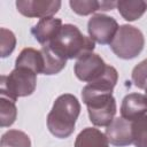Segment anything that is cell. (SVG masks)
Here are the masks:
<instances>
[{
	"instance_id": "7a4b0ae2",
	"label": "cell",
	"mask_w": 147,
	"mask_h": 147,
	"mask_svg": "<svg viewBox=\"0 0 147 147\" xmlns=\"http://www.w3.org/2000/svg\"><path fill=\"white\" fill-rule=\"evenodd\" d=\"M48 45L65 60H78L88 53H93L95 47L94 41L90 37L84 36L74 24H64L59 36Z\"/></svg>"
},
{
	"instance_id": "7c38bea8",
	"label": "cell",
	"mask_w": 147,
	"mask_h": 147,
	"mask_svg": "<svg viewBox=\"0 0 147 147\" xmlns=\"http://www.w3.org/2000/svg\"><path fill=\"white\" fill-rule=\"evenodd\" d=\"M117 79H118L117 70L114 67L107 64L106 71L98 79L88 83L83 88L90 92H95V93H113V90L117 83Z\"/></svg>"
},
{
	"instance_id": "603a6c76",
	"label": "cell",
	"mask_w": 147,
	"mask_h": 147,
	"mask_svg": "<svg viewBox=\"0 0 147 147\" xmlns=\"http://www.w3.org/2000/svg\"><path fill=\"white\" fill-rule=\"evenodd\" d=\"M145 92H146V94H145V95H146V96H147V87H146V88H145Z\"/></svg>"
},
{
	"instance_id": "ba28073f",
	"label": "cell",
	"mask_w": 147,
	"mask_h": 147,
	"mask_svg": "<svg viewBox=\"0 0 147 147\" xmlns=\"http://www.w3.org/2000/svg\"><path fill=\"white\" fill-rule=\"evenodd\" d=\"M18 13L26 17H52L61 8L59 0H18L16 1Z\"/></svg>"
},
{
	"instance_id": "44dd1931",
	"label": "cell",
	"mask_w": 147,
	"mask_h": 147,
	"mask_svg": "<svg viewBox=\"0 0 147 147\" xmlns=\"http://www.w3.org/2000/svg\"><path fill=\"white\" fill-rule=\"evenodd\" d=\"M16 46V37L15 34L6 29L1 28L0 29V54L1 57H7L13 53Z\"/></svg>"
},
{
	"instance_id": "d6986e66",
	"label": "cell",
	"mask_w": 147,
	"mask_h": 147,
	"mask_svg": "<svg viewBox=\"0 0 147 147\" xmlns=\"http://www.w3.org/2000/svg\"><path fill=\"white\" fill-rule=\"evenodd\" d=\"M17 116V108L15 105V101L6 98V96H1L0 99V126L1 127H6V126H10Z\"/></svg>"
},
{
	"instance_id": "9a60e30c",
	"label": "cell",
	"mask_w": 147,
	"mask_h": 147,
	"mask_svg": "<svg viewBox=\"0 0 147 147\" xmlns=\"http://www.w3.org/2000/svg\"><path fill=\"white\" fill-rule=\"evenodd\" d=\"M71 9L82 16L90 15L98 10H111L116 7V2L114 1H95V0H71L69 2Z\"/></svg>"
},
{
	"instance_id": "e0dca14e",
	"label": "cell",
	"mask_w": 147,
	"mask_h": 147,
	"mask_svg": "<svg viewBox=\"0 0 147 147\" xmlns=\"http://www.w3.org/2000/svg\"><path fill=\"white\" fill-rule=\"evenodd\" d=\"M116 7L122 17L129 22L139 20L147 10V1H117Z\"/></svg>"
},
{
	"instance_id": "6da1fadb",
	"label": "cell",
	"mask_w": 147,
	"mask_h": 147,
	"mask_svg": "<svg viewBox=\"0 0 147 147\" xmlns=\"http://www.w3.org/2000/svg\"><path fill=\"white\" fill-rule=\"evenodd\" d=\"M79 113L80 103L75 95L65 93L57 96L52 110L47 115V127L49 132L60 139L68 138L75 130Z\"/></svg>"
},
{
	"instance_id": "3957f363",
	"label": "cell",
	"mask_w": 147,
	"mask_h": 147,
	"mask_svg": "<svg viewBox=\"0 0 147 147\" xmlns=\"http://www.w3.org/2000/svg\"><path fill=\"white\" fill-rule=\"evenodd\" d=\"M37 85V74L24 67H15L7 76H1L0 94L16 101L17 98L31 95Z\"/></svg>"
},
{
	"instance_id": "2e32d148",
	"label": "cell",
	"mask_w": 147,
	"mask_h": 147,
	"mask_svg": "<svg viewBox=\"0 0 147 147\" xmlns=\"http://www.w3.org/2000/svg\"><path fill=\"white\" fill-rule=\"evenodd\" d=\"M44 59V69L42 75H56L59 74L67 64V60L54 52L49 45H45L40 49Z\"/></svg>"
},
{
	"instance_id": "ffe728a7",
	"label": "cell",
	"mask_w": 147,
	"mask_h": 147,
	"mask_svg": "<svg viewBox=\"0 0 147 147\" xmlns=\"http://www.w3.org/2000/svg\"><path fill=\"white\" fill-rule=\"evenodd\" d=\"M132 136L136 147H147V115L132 122Z\"/></svg>"
},
{
	"instance_id": "277c9868",
	"label": "cell",
	"mask_w": 147,
	"mask_h": 147,
	"mask_svg": "<svg viewBox=\"0 0 147 147\" xmlns=\"http://www.w3.org/2000/svg\"><path fill=\"white\" fill-rule=\"evenodd\" d=\"M83 102L87 106L90 121L95 126H108L116 114V101L113 93H94L82 90Z\"/></svg>"
},
{
	"instance_id": "5bb4252c",
	"label": "cell",
	"mask_w": 147,
	"mask_h": 147,
	"mask_svg": "<svg viewBox=\"0 0 147 147\" xmlns=\"http://www.w3.org/2000/svg\"><path fill=\"white\" fill-rule=\"evenodd\" d=\"M108 144L105 133L95 127L83 129L75 140V147H109Z\"/></svg>"
},
{
	"instance_id": "8fae6325",
	"label": "cell",
	"mask_w": 147,
	"mask_h": 147,
	"mask_svg": "<svg viewBox=\"0 0 147 147\" xmlns=\"http://www.w3.org/2000/svg\"><path fill=\"white\" fill-rule=\"evenodd\" d=\"M121 115L130 122H134L147 115V96L140 93L125 95L121 105Z\"/></svg>"
},
{
	"instance_id": "5b68a950",
	"label": "cell",
	"mask_w": 147,
	"mask_h": 147,
	"mask_svg": "<svg viewBox=\"0 0 147 147\" xmlns=\"http://www.w3.org/2000/svg\"><path fill=\"white\" fill-rule=\"evenodd\" d=\"M145 46V38L142 32L129 24L121 25L113 41L110 48L114 54L123 60H131L137 57Z\"/></svg>"
},
{
	"instance_id": "8992f818",
	"label": "cell",
	"mask_w": 147,
	"mask_h": 147,
	"mask_svg": "<svg viewBox=\"0 0 147 147\" xmlns=\"http://www.w3.org/2000/svg\"><path fill=\"white\" fill-rule=\"evenodd\" d=\"M118 28L117 21L114 17L105 14H95L87 22L90 38L101 45H110L117 33Z\"/></svg>"
},
{
	"instance_id": "9c48e42d",
	"label": "cell",
	"mask_w": 147,
	"mask_h": 147,
	"mask_svg": "<svg viewBox=\"0 0 147 147\" xmlns=\"http://www.w3.org/2000/svg\"><path fill=\"white\" fill-rule=\"evenodd\" d=\"M105 136L114 146L117 147H125L133 144V136H132V122L123 118L117 117L107 126Z\"/></svg>"
},
{
	"instance_id": "52a82bcc",
	"label": "cell",
	"mask_w": 147,
	"mask_h": 147,
	"mask_svg": "<svg viewBox=\"0 0 147 147\" xmlns=\"http://www.w3.org/2000/svg\"><path fill=\"white\" fill-rule=\"evenodd\" d=\"M106 68L107 64L100 55L95 53H88L77 60L74 70L76 77L79 80L91 83L98 79L106 71Z\"/></svg>"
},
{
	"instance_id": "30bf717a",
	"label": "cell",
	"mask_w": 147,
	"mask_h": 147,
	"mask_svg": "<svg viewBox=\"0 0 147 147\" xmlns=\"http://www.w3.org/2000/svg\"><path fill=\"white\" fill-rule=\"evenodd\" d=\"M63 24L60 18L55 17H45L39 20V22L33 25L31 33L34 39L42 46L51 44L60 33Z\"/></svg>"
},
{
	"instance_id": "7402d4cb",
	"label": "cell",
	"mask_w": 147,
	"mask_h": 147,
	"mask_svg": "<svg viewBox=\"0 0 147 147\" xmlns=\"http://www.w3.org/2000/svg\"><path fill=\"white\" fill-rule=\"evenodd\" d=\"M132 83L136 87L145 90L147 87V59L138 63L132 70Z\"/></svg>"
},
{
	"instance_id": "ac0fdd59",
	"label": "cell",
	"mask_w": 147,
	"mask_h": 147,
	"mask_svg": "<svg viewBox=\"0 0 147 147\" xmlns=\"http://www.w3.org/2000/svg\"><path fill=\"white\" fill-rule=\"evenodd\" d=\"M1 147H31L29 136L20 130H9L1 137Z\"/></svg>"
},
{
	"instance_id": "4fadbf2b",
	"label": "cell",
	"mask_w": 147,
	"mask_h": 147,
	"mask_svg": "<svg viewBox=\"0 0 147 147\" xmlns=\"http://www.w3.org/2000/svg\"><path fill=\"white\" fill-rule=\"evenodd\" d=\"M15 67H24L31 69L36 74H42L44 59L40 49L38 51L31 47H26L22 49L15 61Z\"/></svg>"
}]
</instances>
